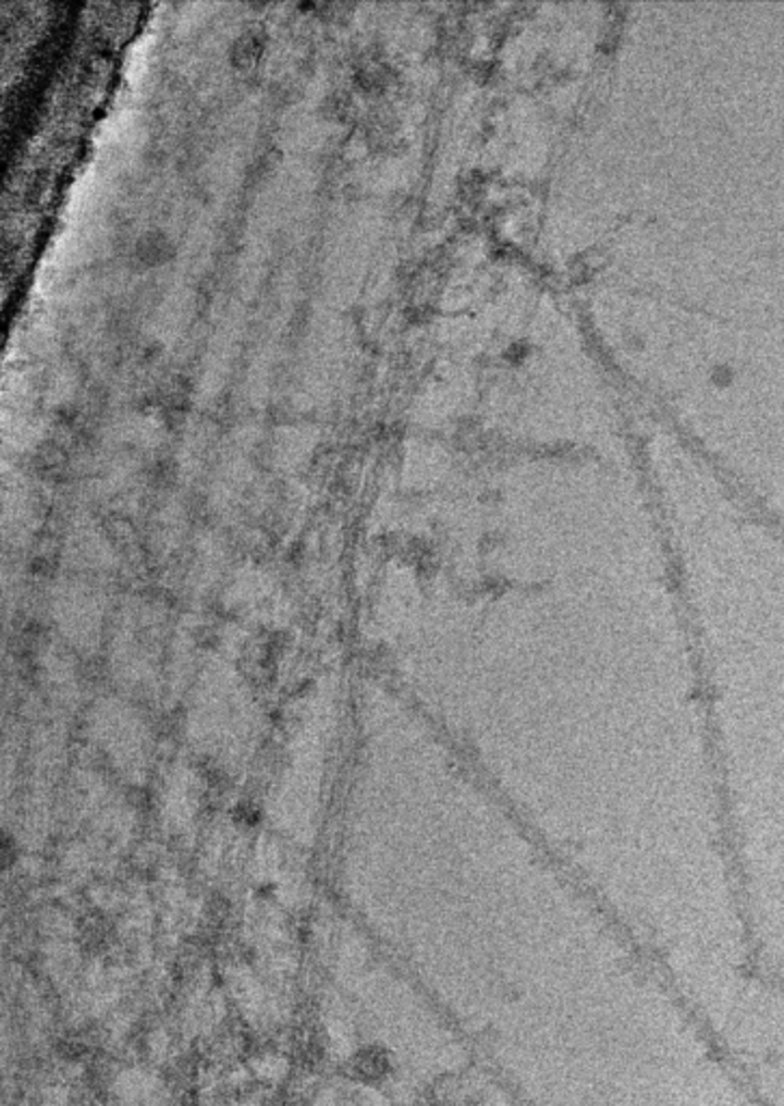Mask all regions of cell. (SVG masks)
<instances>
[{"label": "cell", "instance_id": "cell-6", "mask_svg": "<svg viewBox=\"0 0 784 1106\" xmlns=\"http://www.w3.org/2000/svg\"><path fill=\"white\" fill-rule=\"evenodd\" d=\"M355 111V100L348 91L344 89H333L329 91L322 102H320V115L327 120V122H335V124H346L351 120Z\"/></svg>", "mask_w": 784, "mask_h": 1106}, {"label": "cell", "instance_id": "cell-4", "mask_svg": "<svg viewBox=\"0 0 784 1106\" xmlns=\"http://www.w3.org/2000/svg\"><path fill=\"white\" fill-rule=\"evenodd\" d=\"M156 407L160 409V414L164 415V419H180L184 417L191 403H193V383L188 377L184 374H171L167 377L160 388L156 390V398H154Z\"/></svg>", "mask_w": 784, "mask_h": 1106}, {"label": "cell", "instance_id": "cell-3", "mask_svg": "<svg viewBox=\"0 0 784 1106\" xmlns=\"http://www.w3.org/2000/svg\"><path fill=\"white\" fill-rule=\"evenodd\" d=\"M268 48V30L261 24H249L230 44V63L238 72H252L260 65Z\"/></svg>", "mask_w": 784, "mask_h": 1106}, {"label": "cell", "instance_id": "cell-1", "mask_svg": "<svg viewBox=\"0 0 784 1106\" xmlns=\"http://www.w3.org/2000/svg\"><path fill=\"white\" fill-rule=\"evenodd\" d=\"M476 552L471 586L502 634L495 796L584 880L724 864L700 653L661 502L525 508Z\"/></svg>", "mask_w": 784, "mask_h": 1106}, {"label": "cell", "instance_id": "cell-5", "mask_svg": "<svg viewBox=\"0 0 784 1106\" xmlns=\"http://www.w3.org/2000/svg\"><path fill=\"white\" fill-rule=\"evenodd\" d=\"M353 83L368 94H375L385 87L388 83V70L385 65L375 57H364L353 67Z\"/></svg>", "mask_w": 784, "mask_h": 1106}, {"label": "cell", "instance_id": "cell-2", "mask_svg": "<svg viewBox=\"0 0 784 1106\" xmlns=\"http://www.w3.org/2000/svg\"><path fill=\"white\" fill-rule=\"evenodd\" d=\"M175 254H177V247H175L173 238L160 228L145 230L132 243V265L138 267L140 271L160 269V267L169 265L175 258Z\"/></svg>", "mask_w": 784, "mask_h": 1106}]
</instances>
